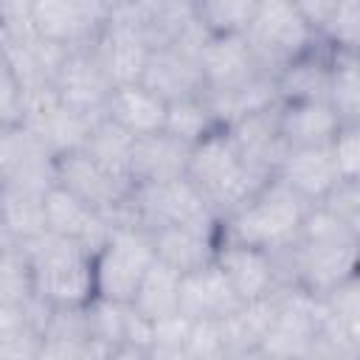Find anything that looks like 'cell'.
Instances as JSON below:
<instances>
[{
  "label": "cell",
  "instance_id": "cell-41",
  "mask_svg": "<svg viewBox=\"0 0 360 360\" xmlns=\"http://www.w3.org/2000/svg\"><path fill=\"white\" fill-rule=\"evenodd\" d=\"M338 0H292V6L298 8V14L307 20V25L321 37V28L326 25L332 8Z\"/></svg>",
  "mask_w": 360,
  "mask_h": 360
},
{
  "label": "cell",
  "instance_id": "cell-1",
  "mask_svg": "<svg viewBox=\"0 0 360 360\" xmlns=\"http://www.w3.org/2000/svg\"><path fill=\"white\" fill-rule=\"evenodd\" d=\"M360 233L312 205L290 248L276 256L281 284H295L312 295H326L340 281L357 276Z\"/></svg>",
  "mask_w": 360,
  "mask_h": 360
},
{
  "label": "cell",
  "instance_id": "cell-25",
  "mask_svg": "<svg viewBox=\"0 0 360 360\" xmlns=\"http://www.w3.org/2000/svg\"><path fill=\"white\" fill-rule=\"evenodd\" d=\"M149 233H152V245H155V259L174 267L177 273H188V270H197V267L214 262L217 236H211V233L183 228V225H163Z\"/></svg>",
  "mask_w": 360,
  "mask_h": 360
},
{
  "label": "cell",
  "instance_id": "cell-19",
  "mask_svg": "<svg viewBox=\"0 0 360 360\" xmlns=\"http://www.w3.org/2000/svg\"><path fill=\"white\" fill-rule=\"evenodd\" d=\"M239 295L217 267V262H208L197 270L183 273L180 278V315L188 321H202V318H228L239 307Z\"/></svg>",
  "mask_w": 360,
  "mask_h": 360
},
{
  "label": "cell",
  "instance_id": "cell-39",
  "mask_svg": "<svg viewBox=\"0 0 360 360\" xmlns=\"http://www.w3.org/2000/svg\"><path fill=\"white\" fill-rule=\"evenodd\" d=\"M17 118H22V84L8 53L0 45V124Z\"/></svg>",
  "mask_w": 360,
  "mask_h": 360
},
{
  "label": "cell",
  "instance_id": "cell-24",
  "mask_svg": "<svg viewBox=\"0 0 360 360\" xmlns=\"http://www.w3.org/2000/svg\"><path fill=\"white\" fill-rule=\"evenodd\" d=\"M278 101H326L329 90V45L318 39L307 53L292 59L273 76Z\"/></svg>",
  "mask_w": 360,
  "mask_h": 360
},
{
  "label": "cell",
  "instance_id": "cell-30",
  "mask_svg": "<svg viewBox=\"0 0 360 360\" xmlns=\"http://www.w3.org/2000/svg\"><path fill=\"white\" fill-rule=\"evenodd\" d=\"M132 143H135V135H129L124 127H118L115 121H110L107 115L96 118V124L90 127L82 149L96 160L101 163L107 172L129 180V155H132Z\"/></svg>",
  "mask_w": 360,
  "mask_h": 360
},
{
  "label": "cell",
  "instance_id": "cell-12",
  "mask_svg": "<svg viewBox=\"0 0 360 360\" xmlns=\"http://www.w3.org/2000/svg\"><path fill=\"white\" fill-rule=\"evenodd\" d=\"M53 163H56V155L22 118L0 124V177H3V183L48 191L53 186Z\"/></svg>",
  "mask_w": 360,
  "mask_h": 360
},
{
  "label": "cell",
  "instance_id": "cell-33",
  "mask_svg": "<svg viewBox=\"0 0 360 360\" xmlns=\"http://www.w3.org/2000/svg\"><path fill=\"white\" fill-rule=\"evenodd\" d=\"M34 298V278L31 264L20 242L3 239L0 242V304L22 307Z\"/></svg>",
  "mask_w": 360,
  "mask_h": 360
},
{
  "label": "cell",
  "instance_id": "cell-43",
  "mask_svg": "<svg viewBox=\"0 0 360 360\" xmlns=\"http://www.w3.org/2000/svg\"><path fill=\"white\" fill-rule=\"evenodd\" d=\"M3 239H6V236H3V233H0V242H3Z\"/></svg>",
  "mask_w": 360,
  "mask_h": 360
},
{
  "label": "cell",
  "instance_id": "cell-35",
  "mask_svg": "<svg viewBox=\"0 0 360 360\" xmlns=\"http://www.w3.org/2000/svg\"><path fill=\"white\" fill-rule=\"evenodd\" d=\"M191 321L180 312L152 321V343L149 357H186V338Z\"/></svg>",
  "mask_w": 360,
  "mask_h": 360
},
{
  "label": "cell",
  "instance_id": "cell-34",
  "mask_svg": "<svg viewBox=\"0 0 360 360\" xmlns=\"http://www.w3.org/2000/svg\"><path fill=\"white\" fill-rule=\"evenodd\" d=\"M321 39L329 48L357 51V45H360V0H338L326 25L321 28Z\"/></svg>",
  "mask_w": 360,
  "mask_h": 360
},
{
  "label": "cell",
  "instance_id": "cell-28",
  "mask_svg": "<svg viewBox=\"0 0 360 360\" xmlns=\"http://www.w3.org/2000/svg\"><path fill=\"white\" fill-rule=\"evenodd\" d=\"M326 101L343 124H360V59H357V51L329 48Z\"/></svg>",
  "mask_w": 360,
  "mask_h": 360
},
{
  "label": "cell",
  "instance_id": "cell-27",
  "mask_svg": "<svg viewBox=\"0 0 360 360\" xmlns=\"http://www.w3.org/2000/svg\"><path fill=\"white\" fill-rule=\"evenodd\" d=\"M273 315H276V292L256 298V301H242L228 318H222L228 357L231 354H256L259 343L264 340V335L273 323Z\"/></svg>",
  "mask_w": 360,
  "mask_h": 360
},
{
  "label": "cell",
  "instance_id": "cell-23",
  "mask_svg": "<svg viewBox=\"0 0 360 360\" xmlns=\"http://www.w3.org/2000/svg\"><path fill=\"white\" fill-rule=\"evenodd\" d=\"M343 121L329 101H278V135L287 149L323 146Z\"/></svg>",
  "mask_w": 360,
  "mask_h": 360
},
{
  "label": "cell",
  "instance_id": "cell-6",
  "mask_svg": "<svg viewBox=\"0 0 360 360\" xmlns=\"http://www.w3.org/2000/svg\"><path fill=\"white\" fill-rule=\"evenodd\" d=\"M242 37L259 70L267 76H276L321 39L298 14L292 0H259Z\"/></svg>",
  "mask_w": 360,
  "mask_h": 360
},
{
  "label": "cell",
  "instance_id": "cell-31",
  "mask_svg": "<svg viewBox=\"0 0 360 360\" xmlns=\"http://www.w3.org/2000/svg\"><path fill=\"white\" fill-rule=\"evenodd\" d=\"M217 127L219 124H217V118H214V112L208 107L205 93L169 101V107H166V124H163V129L169 135L180 138L183 143H188V146H194L197 141H202Z\"/></svg>",
  "mask_w": 360,
  "mask_h": 360
},
{
  "label": "cell",
  "instance_id": "cell-11",
  "mask_svg": "<svg viewBox=\"0 0 360 360\" xmlns=\"http://www.w3.org/2000/svg\"><path fill=\"white\" fill-rule=\"evenodd\" d=\"M112 79L96 51V45H76L68 48L62 62L53 70V90L56 98L79 112L104 115L107 96L112 93Z\"/></svg>",
  "mask_w": 360,
  "mask_h": 360
},
{
  "label": "cell",
  "instance_id": "cell-17",
  "mask_svg": "<svg viewBox=\"0 0 360 360\" xmlns=\"http://www.w3.org/2000/svg\"><path fill=\"white\" fill-rule=\"evenodd\" d=\"M225 129H228L231 141L236 143L239 155L250 166H256L259 172H264L270 177L276 174V169L287 152V146L278 135V101L231 121Z\"/></svg>",
  "mask_w": 360,
  "mask_h": 360
},
{
  "label": "cell",
  "instance_id": "cell-15",
  "mask_svg": "<svg viewBox=\"0 0 360 360\" xmlns=\"http://www.w3.org/2000/svg\"><path fill=\"white\" fill-rule=\"evenodd\" d=\"M112 84H127V82H138L146 59L152 53V48L146 45V39L138 34V28L124 17L121 8L110 11L104 28L98 31V37L93 39Z\"/></svg>",
  "mask_w": 360,
  "mask_h": 360
},
{
  "label": "cell",
  "instance_id": "cell-7",
  "mask_svg": "<svg viewBox=\"0 0 360 360\" xmlns=\"http://www.w3.org/2000/svg\"><path fill=\"white\" fill-rule=\"evenodd\" d=\"M152 262H155V245L146 228L112 225L104 245L93 253L96 298L129 304Z\"/></svg>",
  "mask_w": 360,
  "mask_h": 360
},
{
  "label": "cell",
  "instance_id": "cell-3",
  "mask_svg": "<svg viewBox=\"0 0 360 360\" xmlns=\"http://www.w3.org/2000/svg\"><path fill=\"white\" fill-rule=\"evenodd\" d=\"M312 202L295 194L278 177H270L253 197H248L233 214L219 222V239L281 253L290 248L309 214Z\"/></svg>",
  "mask_w": 360,
  "mask_h": 360
},
{
  "label": "cell",
  "instance_id": "cell-5",
  "mask_svg": "<svg viewBox=\"0 0 360 360\" xmlns=\"http://www.w3.org/2000/svg\"><path fill=\"white\" fill-rule=\"evenodd\" d=\"M112 225H138L146 231L163 225H183L219 239V217L211 211V205L202 200V194L191 186L188 177L152 186H132V194Z\"/></svg>",
  "mask_w": 360,
  "mask_h": 360
},
{
  "label": "cell",
  "instance_id": "cell-8",
  "mask_svg": "<svg viewBox=\"0 0 360 360\" xmlns=\"http://www.w3.org/2000/svg\"><path fill=\"white\" fill-rule=\"evenodd\" d=\"M202 39H205V31L197 22H191L174 42L155 48L149 53L146 68L138 82L149 87L155 96H160L166 104L205 93L202 68H200Z\"/></svg>",
  "mask_w": 360,
  "mask_h": 360
},
{
  "label": "cell",
  "instance_id": "cell-20",
  "mask_svg": "<svg viewBox=\"0 0 360 360\" xmlns=\"http://www.w3.org/2000/svg\"><path fill=\"white\" fill-rule=\"evenodd\" d=\"M273 177L287 183L295 194H301L312 205L321 202V197L340 180L335 160H332V152H329V143L287 149Z\"/></svg>",
  "mask_w": 360,
  "mask_h": 360
},
{
  "label": "cell",
  "instance_id": "cell-10",
  "mask_svg": "<svg viewBox=\"0 0 360 360\" xmlns=\"http://www.w3.org/2000/svg\"><path fill=\"white\" fill-rule=\"evenodd\" d=\"M107 17L110 8L101 0H28L31 28L62 48L90 45Z\"/></svg>",
  "mask_w": 360,
  "mask_h": 360
},
{
  "label": "cell",
  "instance_id": "cell-32",
  "mask_svg": "<svg viewBox=\"0 0 360 360\" xmlns=\"http://www.w3.org/2000/svg\"><path fill=\"white\" fill-rule=\"evenodd\" d=\"M259 0H191L194 22L208 37L242 34L256 11Z\"/></svg>",
  "mask_w": 360,
  "mask_h": 360
},
{
  "label": "cell",
  "instance_id": "cell-42",
  "mask_svg": "<svg viewBox=\"0 0 360 360\" xmlns=\"http://www.w3.org/2000/svg\"><path fill=\"white\" fill-rule=\"evenodd\" d=\"M101 3H104V6L110 8V11H115V8H121V6L127 3V0H101Z\"/></svg>",
  "mask_w": 360,
  "mask_h": 360
},
{
  "label": "cell",
  "instance_id": "cell-14",
  "mask_svg": "<svg viewBox=\"0 0 360 360\" xmlns=\"http://www.w3.org/2000/svg\"><path fill=\"white\" fill-rule=\"evenodd\" d=\"M200 68H202L205 93H233L250 84L253 79L267 76L259 70L242 34H225V37L205 34L200 48Z\"/></svg>",
  "mask_w": 360,
  "mask_h": 360
},
{
  "label": "cell",
  "instance_id": "cell-40",
  "mask_svg": "<svg viewBox=\"0 0 360 360\" xmlns=\"http://www.w3.org/2000/svg\"><path fill=\"white\" fill-rule=\"evenodd\" d=\"M0 357H39V332L20 329L0 338Z\"/></svg>",
  "mask_w": 360,
  "mask_h": 360
},
{
  "label": "cell",
  "instance_id": "cell-16",
  "mask_svg": "<svg viewBox=\"0 0 360 360\" xmlns=\"http://www.w3.org/2000/svg\"><path fill=\"white\" fill-rule=\"evenodd\" d=\"M45 231L82 242L87 250L96 253L110 236L112 222L87 202H82L79 197H73L68 188L53 183L45 191Z\"/></svg>",
  "mask_w": 360,
  "mask_h": 360
},
{
  "label": "cell",
  "instance_id": "cell-26",
  "mask_svg": "<svg viewBox=\"0 0 360 360\" xmlns=\"http://www.w3.org/2000/svg\"><path fill=\"white\" fill-rule=\"evenodd\" d=\"M45 231V191L3 183L0 188V233L25 242Z\"/></svg>",
  "mask_w": 360,
  "mask_h": 360
},
{
  "label": "cell",
  "instance_id": "cell-9",
  "mask_svg": "<svg viewBox=\"0 0 360 360\" xmlns=\"http://www.w3.org/2000/svg\"><path fill=\"white\" fill-rule=\"evenodd\" d=\"M53 183L68 188L73 197L104 214L110 222L121 214L124 202L132 194V183L107 172L101 163H96L84 149L59 152L53 163Z\"/></svg>",
  "mask_w": 360,
  "mask_h": 360
},
{
  "label": "cell",
  "instance_id": "cell-18",
  "mask_svg": "<svg viewBox=\"0 0 360 360\" xmlns=\"http://www.w3.org/2000/svg\"><path fill=\"white\" fill-rule=\"evenodd\" d=\"M188 155H191V146L169 135L166 129L152 135H138L129 155V183L152 186V183L186 177Z\"/></svg>",
  "mask_w": 360,
  "mask_h": 360
},
{
  "label": "cell",
  "instance_id": "cell-13",
  "mask_svg": "<svg viewBox=\"0 0 360 360\" xmlns=\"http://www.w3.org/2000/svg\"><path fill=\"white\" fill-rule=\"evenodd\" d=\"M214 262L228 278V284L233 287V292L239 295V301H256V298L273 295L281 284L276 256L262 248L217 239Z\"/></svg>",
  "mask_w": 360,
  "mask_h": 360
},
{
  "label": "cell",
  "instance_id": "cell-38",
  "mask_svg": "<svg viewBox=\"0 0 360 360\" xmlns=\"http://www.w3.org/2000/svg\"><path fill=\"white\" fill-rule=\"evenodd\" d=\"M329 152L340 180H360V124H340Z\"/></svg>",
  "mask_w": 360,
  "mask_h": 360
},
{
  "label": "cell",
  "instance_id": "cell-4",
  "mask_svg": "<svg viewBox=\"0 0 360 360\" xmlns=\"http://www.w3.org/2000/svg\"><path fill=\"white\" fill-rule=\"evenodd\" d=\"M34 278V295L51 307H84L96 298L93 250L68 236L42 231L20 242Z\"/></svg>",
  "mask_w": 360,
  "mask_h": 360
},
{
  "label": "cell",
  "instance_id": "cell-21",
  "mask_svg": "<svg viewBox=\"0 0 360 360\" xmlns=\"http://www.w3.org/2000/svg\"><path fill=\"white\" fill-rule=\"evenodd\" d=\"M166 107L169 104L141 82H127L112 87L104 104V115L138 138V135H152L163 129Z\"/></svg>",
  "mask_w": 360,
  "mask_h": 360
},
{
  "label": "cell",
  "instance_id": "cell-2",
  "mask_svg": "<svg viewBox=\"0 0 360 360\" xmlns=\"http://www.w3.org/2000/svg\"><path fill=\"white\" fill-rule=\"evenodd\" d=\"M186 177L202 194L219 222L270 180V174L259 172L239 155L225 127H217L191 146Z\"/></svg>",
  "mask_w": 360,
  "mask_h": 360
},
{
  "label": "cell",
  "instance_id": "cell-36",
  "mask_svg": "<svg viewBox=\"0 0 360 360\" xmlns=\"http://www.w3.org/2000/svg\"><path fill=\"white\" fill-rule=\"evenodd\" d=\"M186 357L191 360H208V357H228L225 329L217 318L191 321L188 338H186Z\"/></svg>",
  "mask_w": 360,
  "mask_h": 360
},
{
  "label": "cell",
  "instance_id": "cell-37",
  "mask_svg": "<svg viewBox=\"0 0 360 360\" xmlns=\"http://www.w3.org/2000/svg\"><path fill=\"white\" fill-rule=\"evenodd\" d=\"M315 205L360 233V180H338Z\"/></svg>",
  "mask_w": 360,
  "mask_h": 360
},
{
  "label": "cell",
  "instance_id": "cell-22",
  "mask_svg": "<svg viewBox=\"0 0 360 360\" xmlns=\"http://www.w3.org/2000/svg\"><path fill=\"white\" fill-rule=\"evenodd\" d=\"M121 11L152 51L174 42L194 22L191 0H127Z\"/></svg>",
  "mask_w": 360,
  "mask_h": 360
},
{
  "label": "cell",
  "instance_id": "cell-29",
  "mask_svg": "<svg viewBox=\"0 0 360 360\" xmlns=\"http://www.w3.org/2000/svg\"><path fill=\"white\" fill-rule=\"evenodd\" d=\"M180 278H183V273H177L174 267L155 259L149 264V270L143 273V278H141L129 304L146 321L174 315V312H180Z\"/></svg>",
  "mask_w": 360,
  "mask_h": 360
}]
</instances>
